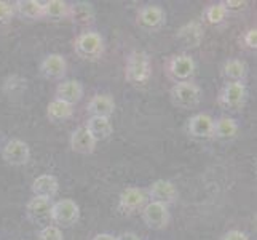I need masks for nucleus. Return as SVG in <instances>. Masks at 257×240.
Here are the masks:
<instances>
[{
  "mask_svg": "<svg viewBox=\"0 0 257 240\" xmlns=\"http://www.w3.org/2000/svg\"><path fill=\"white\" fill-rule=\"evenodd\" d=\"M152 75V64L144 51H133L128 56L125 67V78L133 85H144Z\"/></svg>",
  "mask_w": 257,
  "mask_h": 240,
  "instance_id": "1",
  "label": "nucleus"
},
{
  "mask_svg": "<svg viewBox=\"0 0 257 240\" xmlns=\"http://www.w3.org/2000/svg\"><path fill=\"white\" fill-rule=\"evenodd\" d=\"M201 100V90L192 82H181L171 88V101L181 109H193Z\"/></svg>",
  "mask_w": 257,
  "mask_h": 240,
  "instance_id": "2",
  "label": "nucleus"
},
{
  "mask_svg": "<svg viewBox=\"0 0 257 240\" xmlns=\"http://www.w3.org/2000/svg\"><path fill=\"white\" fill-rule=\"evenodd\" d=\"M78 218H80V208L70 199H63L53 203L51 208V223L55 226L61 227H69L75 224Z\"/></svg>",
  "mask_w": 257,
  "mask_h": 240,
  "instance_id": "3",
  "label": "nucleus"
},
{
  "mask_svg": "<svg viewBox=\"0 0 257 240\" xmlns=\"http://www.w3.org/2000/svg\"><path fill=\"white\" fill-rule=\"evenodd\" d=\"M75 53L83 59H97L104 51L102 37L97 32H83L75 40Z\"/></svg>",
  "mask_w": 257,
  "mask_h": 240,
  "instance_id": "4",
  "label": "nucleus"
},
{
  "mask_svg": "<svg viewBox=\"0 0 257 240\" xmlns=\"http://www.w3.org/2000/svg\"><path fill=\"white\" fill-rule=\"evenodd\" d=\"M166 72L176 84L190 82V77L195 72V63L189 55H174L168 61Z\"/></svg>",
  "mask_w": 257,
  "mask_h": 240,
  "instance_id": "5",
  "label": "nucleus"
},
{
  "mask_svg": "<svg viewBox=\"0 0 257 240\" xmlns=\"http://www.w3.org/2000/svg\"><path fill=\"white\" fill-rule=\"evenodd\" d=\"M246 100V87L241 82H228L219 95V104L224 109L238 111L243 108Z\"/></svg>",
  "mask_w": 257,
  "mask_h": 240,
  "instance_id": "6",
  "label": "nucleus"
},
{
  "mask_svg": "<svg viewBox=\"0 0 257 240\" xmlns=\"http://www.w3.org/2000/svg\"><path fill=\"white\" fill-rule=\"evenodd\" d=\"M51 208L53 203L48 199H40V197H32L26 207V213L28 218L34 224L40 227H47L51 224Z\"/></svg>",
  "mask_w": 257,
  "mask_h": 240,
  "instance_id": "7",
  "label": "nucleus"
},
{
  "mask_svg": "<svg viewBox=\"0 0 257 240\" xmlns=\"http://www.w3.org/2000/svg\"><path fill=\"white\" fill-rule=\"evenodd\" d=\"M143 219L150 229H163L170 223V211L166 205L158 202H149L143 208Z\"/></svg>",
  "mask_w": 257,
  "mask_h": 240,
  "instance_id": "8",
  "label": "nucleus"
},
{
  "mask_svg": "<svg viewBox=\"0 0 257 240\" xmlns=\"http://www.w3.org/2000/svg\"><path fill=\"white\" fill-rule=\"evenodd\" d=\"M149 203V195L144 189L128 188L120 195V210L123 213H136L143 211V208Z\"/></svg>",
  "mask_w": 257,
  "mask_h": 240,
  "instance_id": "9",
  "label": "nucleus"
},
{
  "mask_svg": "<svg viewBox=\"0 0 257 240\" xmlns=\"http://www.w3.org/2000/svg\"><path fill=\"white\" fill-rule=\"evenodd\" d=\"M165 20H166L165 10L158 5H146L138 13V24L147 31L160 29L165 24Z\"/></svg>",
  "mask_w": 257,
  "mask_h": 240,
  "instance_id": "10",
  "label": "nucleus"
},
{
  "mask_svg": "<svg viewBox=\"0 0 257 240\" xmlns=\"http://www.w3.org/2000/svg\"><path fill=\"white\" fill-rule=\"evenodd\" d=\"M2 157L5 162L12 165H24L28 164V160L31 157L29 146L21 139H12L5 144L2 150Z\"/></svg>",
  "mask_w": 257,
  "mask_h": 240,
  "instance_id": "11",
  "label": "nucleus"
},
{
  "mask_svg": "<svg viewBox=\"0 0 257 240\" xmlns=\"http://www.w3.org/2000/svg\"><path fill=\"white\" fill-rule=\"evenodd\" d=\"M149 197L152 199V202H158L162 205H170V203H174L177 199V191L174 188V184L171 181L166 180H158L155 181L149 189Z\"/></svg>",
  "mask_w": 257,
  "mask_h": 240,
  "instance_id": "12",
  "label": "nucleus"
},
{
  "mask_svg": "<svg viewBox=\"0 0 257 240\" xmlns=\"http://www.w3.org/2000/svg\"><path fill=\"white\" fill-rule=\"evenodd\" d=\"M212 128H214V120L208 114H197L189 120L187 131L189 135L198 139L212 138Z\"/></svg>",
  "mask_w": 257,
  "mask_h": 240,
  "instance_id": "13",
  "label": "nucleus"
},
{
  "mask_svg": "<svg viewBox=\"0 0 257 240\" xmlns=\"http://www.w3.org/2000/svg\"><path fill=\"white\" fill-rule=\"evenodd\" d=\"M83 96V87L78 80H64L56 88V100L74 106Z\"/></svg>",
  "mask_w": 257,
  "mask_h": 240,
  "instance_id": "14",
  "label": "nucleus"
},
{
  "mask_svg": "<svg viewBox=\"0 0 257 240\" xmlns=\"http://www.w3.org/2000/svg\"><path fill=\"white\" fill-rule=\"evenodd\" d=\"M58 188H59L58 180L51 175H42L39 178H35L32 183L34 197H40V199L51 200L58 194Z\"/></svg>",
  "mask_w": 257,
  "mask_h": 240,
  "instance_id": "15",
  "label": "nucleus"
},
{
  "mask_svg": "<svg viewBox=\"0 0 257 240\" xmlns=\"http://www.w3.org/2000/svg\"><path fill=\"white\" fill-rule=\"evenodd\" d=\"M70 147H72L74 152L78 154H91L96 147V141L91 136V133L86 130V127H80L70 136Z\"/></svg>",
  "mask_w": 257,
  "mask_h": 240,
  "instance_id": "16",
  "label": "nucleus"
},
{
  "mask_svg": "<svg viewBox=\"0 0 257 240\" xmlns=\"http://www.w3.org/2000/svg\"><path fill=\"white\" fill-rule=\"evenodd\" d=\"M66 69H67L66 59L61 55H58V53L48 55L40 64L42 74L45 75L47 78H61L66 74Z\"/></svg>",
  "mask_w": 257,
  "mask_h": 240,
  "instance_id": "17",
  "label": "nucleus"
},
{
  "mask_svg": "<svg viewBox=\"0 0 257 240\" xmlns=\"http://www.w3.org/2000/svg\"><path fill=\"white\" fill-rule=\"evenodd\" d=\"M88 112L91 114V117H105L109 119L113 114L115 101L109 95H96L93 100L86 106Z\"/></svg>",
  "mask_w": 257,
  "mask_h": 240,
  "instance_id": "18",
  "label": "nucleus"
},
{
  "mask_svg": "<svg viewBox=\"0 0 257 240\" xmlns=\"http://www.w3.org/2000/svg\"><path fill=\"white\" fill-rule=\"evenodd\" d=\"M177 40H179L185 48L198 47L203 40V28L198 23H189L177 32Z\"/></svg>",
  "mask_w": 257,
  "mask_h": 240,
  "instance_id": "19",
  "label": "nucleus"
},
{
  "mask_svg": "<svg viewBox=\"0 0 257 240\" xmlns=\"http://www.w3.org/2000/svg\"><path fill=\"white\" fill-rule=\"evenodd\" d=\"M85 127L88 131L91 133V136L94 138L96 143L97 141L107 139L113 131L110 120L105 119V117H90V120H88V123Z\"/></svg>",
  "mask_w": 257,
  "mask_h": 240,
  "instance_id": "20",
  "label": "nucleus"
},
{
  "mask_svg": "<svg viewBox=\"0 0 257 240\" xmlns=\"http://www.w3.org/2000/svg\"><path fill=\"white\" fill-rule=\"evenodd\" d=\"M69 16V4L63 0H50L42 4V18H47L51 21H59Z\"/></svg>",
  "mask_w": 257,
  "mask_h": 240,
  "instance_id": "21",
  "label": "nucleus"
},
{
  "mask_svg": "<svg viewBox=\"0 0 257 240\" xmlns=\"http://www.w3.org/2000/svg\"><path fill=\"white\" fill-rule=\"evenodd\" d=\"M238 125L233 119L230 117H220L219 120H214V128H212V138L217 139H232L236 136Z\"/></svg>",
  "mask_w": 257,
  "mask_h": 240,
  "instance_id": "22",
  "label": "nucleus"
},
{
  "mask_svg": "<svg viewBox=\"0 0 257 240\" xmlns=\"http://www.w3.org/2000/svg\"><path fill=\"white\" fill-rule=\"evenodd\" d=\"M77 24H88L94 20V12L90 4L78 2L74 5H69V16Z\"/></svg>",
  "mask_w": 257,
  "mask_h": 240,
  "instance_id": "23",
  "label": "nucleus"
},
{
  "mask_svg": "<svg viewBox=\"0 0 257 240\" xmlns=\"http://www.w3.org/2000/svg\"><path fill=\"white\" fill-rule=\"evenodd\" d=\"M15 12H18L24 20H40L42 18V2L37 0H18L15 4Z\"/></svg>",
  "mask_w": 257,
  "mask_h": 240,
  "instance_id": "24",
  "label": "nucleus"
},
{
  "mask_svg": "<svg viewBox=\"0 0 257 240\" xmlns=\"http://www.w3.org/2000/svg\"><path fill=\"white\" fill-rule=\"evenodd\" d=\"M222 72L228 82H241L247 74V66L241 59H228L224 64Z\"/></svg>",
  "mask_w": 257,
  "mask_h": 240,
  "instance_id": "25",
  "label": "nucleus"
},
{
  "mask_svg": "<svg viewBox=\"0 0 257 240\" xmlns=\"http://www.w3.org/2000/svg\"><path fill=\"white\" fill-rule=\"evenodd\" d=\"M72 106L59 100H53L47 108V115L51 122H64L72 115Z\"/></svg>",
  "mask_w": 257,
  "mask_h": 240,
  "instance_id": "26",
  "label": "nucleus"
},
{
  "mask_svg": "<svg viewBox=\"0 0 257 240\" xmlns=\"http://www.w3.org/2000/svg\"><path fill=\"white\" fill-rule=\"evenodd\" d=\"M205 16L208 23L211 24H220L227 16V12L225 8L222 7V4H214V5H209L205 12Z\"/></svg>",
  "mask_w": 257,
  "mask_h": 240,
  "instance_id": "27",
  "label": "nucleus"
},
{
  "mask_svg": "<svg viewBox=\"0 0 257 240\" xmlns=\"http://www.w3.org/2000/svg\"><path fill=\"white\" fill-rule=\"evenodd\" d=\"M39 240H64L63 238V230H61L55 224H50L47 227H42Z\"/></svg>",
  "mask_w": 257,
  "mask_h": 240,
  "instance_id": "28",
  "label": "nucleus"
},
{
  "mask_svg": "<svg viewBox=\"0 0 257 240\" xmlns=\"http://www.w3.org/2000/svg\"><path fill=\"white\" fill-rule=\"evenodd\" d=\"M15 16V5L0 0V26L8 24Z\"/></svg>",
  "mask_w": 257,
  "mask_h": 240,
  "instance_id": "29",
  "label": "nucleus"
},
{
  "mask_svg": "<svg viewBox=\"0 0 257 240\" xmlns=\"http://www.w3.org/2000/svg\"><path fill=\"white\" fill-rule=\"evenodd\" d=\"M222 7L225 8V12H241L247 7V2H241V0H225V2H220Z\"/></svg>",
  "mask_w": 257,
  "mask_h": 240,
  "instance_id": "30",
  "label": "nucleus"
},
{
  "mask_svg": "<svg viewBox=\"0 0 257 240\" xmlns=\"http://www.w3.org/2000/svg\"><path fill=\"white\" fill-rule=\"evenodd\" d=\"M243 42L249 50H255V47H257V31L255 29L246 31L243 35Z\"/></svg>",
  "mask_w": 257,
  "mask_h": 240,
  "instance_id": "31",
  "label": "nucleus"
},
{
  "mask_svg": "<svg viewBox=\"0 0 257 240\" xmlns=\"http://www.w3.org/2000/svg\"><path fill=\"white\" fill-rule=\"evenodd\" d=\"M222 240H249V238H247V235L244 232H241V230L232 229V230H228V232L224 234Z\"/></svg>",
  "mask_w": 257,
  "mask_h": 240,
  "instance_id": "32",
  "label": "nucleus"
},
{
  "mask_svg": "<svg viewBox=\"0 0 257 240\" xmlns=\"http://www.w3.org/2000/svg\"><path fill=\"white\" fill-rule=\"evenodd\" d=\"M117 240H141L135 232H123L121 235H118V237H115Z\"/></svg>",
  "mask_w": 257,
  "mask_h": 240,
  "instance_id": "33",
  "label": "nucleus"
},
{
  "mask_svg": "<svg viewBox=\"0 0 257 240\" xmlns=\"http://www.w3.org/2000/svg\"><path fill=\"white\" fill-rule=\"evenodd\" d=\"M91 240H117V238H115L113 235H110V234H97Z\"/></svg>",
  "mask_w": 257,
  "mask_h": 240,
  "instance_id": "34",
  "label": "nucleus"
}]
</instances>
